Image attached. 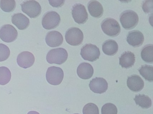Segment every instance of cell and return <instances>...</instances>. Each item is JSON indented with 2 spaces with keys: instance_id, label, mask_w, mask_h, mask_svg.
Returning a JSON list of instances; mask_svg holds the SVG:
<instances>
[{
  "instance_id": "7a4b0ae2",
  "label": "cell",
  "mask_w": 153,
  "mask_h": 114,
  "mask_svg": "<svg viewBox=\"0 0 153 114\" xmlns=\"http://www.w3.org/2000/svg\"><path fill=\"white\" fill-rule=\"evenodd\" d=\"M120 20L123 28L127 30L134 29L139 22V17L137 13L131 10L124 11L121 14Z\"/></svg>"
},
{
  "instance_id": "52a82bcc",
  "label": "cell",
  "mask_w": 153,
  "mask_h": 114,
  "mask_svg": "<svg viewBox=\"0 0 153 114\" xmlns=\"http://www.w3.org/2000/svg\"><path fill=\"white\" fill-rule=\"evenodd\" d=\"M99 49L95 45L87 44L81 48V55L83 59L90 62H94L100 57Z\"/></svg>"
},
{
  "instance_id": "603a6c76",
  "label": "cell",
  "mask_w": 153,
  "mask_h": 114,
  "mask_svg": "<svg viewBox=\"0 0 153 114\" xmlns=\"http://www.w3.org/2000/svg\"><path fill=\"white\" fill-rule=\"evenodd\" d=\"M140 74L147 81H153V67L151 65H145L138 70Z\"/></svg>"
},
{
  "instance_id": "ba28073f",
  "label": "cell",
  "mask_w": 153,
  "mask_h": 114,
  "mask_svg": "<svg viewBox=\"0 0 153 114\" xmlns=\"http://www.w3.org/2000/svg\"><path fill=\"white\" fill-rule=\"evenodd\" d=\"M60 22L59 15L54 11H50L46 13L43 17L42 24L45 29L50 30L57 27Z\"/></svg>"
},
{
  "instance_id": "4316f807",
  "label": "cell",
  "mask_w": 153,
  "mask_h": 114,
  "mask_svg": "<svg viewBox=\"0 0 153 114\" xmlns=\"http://www.w3.org/2000/svg\"><path fill=\"white\" fill-rule=\"evenodd\" d=\"M83 113V114H99V110L96 104L90 103L84 107Z\"/></svg>"
},
{
  "instance_id": "9a60e30c",
  "label": "cell",
  "mask_w": 153,
  "mask_h": 114,
  "mask_svg": "<svg viewBox=\"0 0 153 114\" xmlns=\"http://www.w3.org/2000/svg\"><path fill=\"white\" fill-rule=\"evenodd\" d=\"M127 85L131 90L133 92H138L143 89L144 83L139 76L135 74L128 77Z\"/></svg>"
},
{
  "instance_id": "5bb4252c",
  "label": "cell",
  "mask_w": 153,
  "mask_h": 114,
  "mask_svg": "<svg viewBox=\"0 0 153 114\" xmlns=\"http://www.w3.org/2000/svg\"><path fill=\"white\" fill-rule=\"evenodd\" d=\"M46 42L48 46L56 47L60 46L63 42L62 35L59 32L53 31L49 32L47 34Z\"/></svg>"
},
{
  "instance_id": "5b68a950",
  "label": "cell",
  "mask_w": 153,
  "mask_h": 114,
  "mask_svg": "<svg viewBox=\"0 0 153 114\" xmlns=\"http://www.w3.org/2000/svg\"><path fill=\"white\" fill-rule=\"evenodd\" d=\"M84 38L83 34L81 29L77 27H72L66 31L65 40L71 46H78L82 43Z\"/></svg>"
},
{
  "instance_id": "44dd1931",
  "label": "cell",
  "mask_w": 153,
  "mask_h": 114,
  "mask_svg": "<svg viewBox=\"0 0 153 114\" xmlns=\"http://www.w3.org/2000/svg\"><path fill=\"white\" fill-rule=\"evenodd\" d=\"M134 100L137 105L143 109H148L152 105V101L148 96L144 94L136 95Z\"/></svg>"
},
{
  "instance_id": "4dcf8cb0",
  "label": "cell",
  "mask_w": 153,
  "mask_h": 114,
  "mask_svg": "<svg viewBox=\"0 0 153 114\" xmlns=\"http://www.w3.org/2000/svg\"><path fill=\"white\" fill-rule=\"evenodd\" d=\"M27 114H40L38 112L35 111H30Z\"/></svg>"
},
{
  "instance_id": "277c9868",
  "label": "cell",
  "mask_w": 153,
  "mask_h": 114,
  "mask_svg": "<svg viewBox=\"0 0 153 114\" xmlns=\"http://www.w3.org/2000/svg\"><path fill=\"white\" fill-rule=\"evenodd\" d=\"M64 77V73L60 67L52 66L47 71L46 79L50 85H60Z\"/></svg>"
},
{
  "instance_id": "4fadbf2b",
  "label": "cell",
  "mask_w": 153,
  "mask_h": 114,
  "mask_svg": "<svg viewBox=\"0 0 153 114\" xmlns=\"http://www.w3.org/2000/svg\"><path fill=\"white\" fill-rule=\"evenodd\" d=\"M144 37L142 33L138 30L129 32L127 36L126 41L130 45L138 47L143 43Z\"/></svg>"
},
{
  "instance_id": "cb8c5ba5",
  "label": "cell",
  "mask_w": 153,
  "mask_h": 114,
  "mask_svg": "<svg viewBox=\"0 0 153 114\" xmlns=\"http://www.w3.org/2000/svg\"><path fill=\"white\" fill-rule=\"evenodd\" d=\"M11 78V73L6 67H0V85H5L9 83Z\"/></svg>"
},
{
  "instance_id": "1f68e13d",
  "label": "cell",
  "mask_w": 153,
  "mask_h": 114,
  "mask_svg": "<svg viewBox=\"0 0 153 114\" xmlns=\"http://www.w3.org/2000/svg\"><path fill=\"white\" fill-rule=\"evenodd\" d=\"M78 114V113H76V114Z\"/></svg>"
},
{
  "instance_id": "7c38bea8",
  "label": "cell",
  "mask_w": 153,
  "mask_h": 114,
  "mask_svg": "<svg viewBox=\"0 0 153 114\" xmlns=\"http://www.w3.org/2000/svg\"><path fill=\"white\" fill-rule=\"evenodd\" d=\"M34 55L29 51H25L19 54L17 58V63L20 67L26 69L33 66L35 62Z\"/></svg>"
},
{
  "instance_id": "83f0119b",
  "label": "cell",
  "mask_w": 153,
  "mask_h": 114,
  "mask_svg": "<svg viewBox=\"0 0 153 114\" xmlns=\"http://www.w3.org/2000/svg\"><path fill=\"white\" fill-rule=\"evenodd\" d=\"M10 55V50L5 45L0 43V62L7 60Z\"/></svg>"
},
{
  "instance_id": "e0dca14e",
  "label": "cell",
  "mask_w": 153,
  "mask_h": 114,
  "mask_svg": "<svg viewBox=\"0 0 153 114\" xmlns=\"http://www.w3.org/2000/svg\"><path fill=\"white\" fill-rule=\"evenodd\" d=\"M12 23L18 28L23 30L27 29L30 25V20L24 15L19 13L14 14L12 16Z\"/></svg>"
},
{
  "instance_id": "6da1fadb",
  "label": "cell",
  "mask_w": 153,
  "mask_h": 114,
  "mask_svg": "<svg viewBox=\"0 0 153 114\" xmlns=\"http://www.w3.org/2000/svg\"><path fill=\"white\" fill-rule=\"evenodd\" d=\"M68 54L66 50L63 48L51 49L46 56V60L50 64L61 65L66 61Z\"/></svg>"
},
{
  "instance_id": "8fae6325",
  "label": "cell",
  "mask_w": 153,
  "mask_h": 114,
  "mask_svg": "<svg viewBox=\"0 0 153 114\" xmlns=\"http://www.w3.org/2000/svg\"><path fill=\"white\" fill-rule=\"evenodd\" d=\"M89 87L93 92L101 94L106 92L108 88V84L104 78L96 77L92 79L89 84Z\"/></svg>"
},
{
  "instance_id": "f546056e",
  "label": "cell",
  "mask_w": 153,
  "mask_h": 114,
  "mask_svg": "<svg viewBox=\"0 0 153 114\" xmlns=\"http://www.w3.org/2000/svg\"><path fill=\"white\" fill-rule=\"evenodd\" d=\"M65 1H51L49 0V2L50 4L54 7H60L64 4Z\"/></svg>"
},
{
  "instance_id": "30bf717a",
  "label": "cell",
  "mask_w": 153,
  "mask_h": 114,
  "mask_svg": "<svg viewBox=\"0 0 153 114\" xmlns=\"http://www.w3.org/2000/svg\"><path fill=\"white\" fill-rule=\"evenodd\" d=\"M17 31L10 25H5L0 29V38L4 42L11 43L15 40L17 38Z\"/></svg>"
},
{
  "instance_id": "d4e9b609",
  "label": "cell",
  "mask_w": 153,
  "mask_h": 114,
  "mask_svg": "<svg viewBox=\"0 0 153 114\" xmlns=\"http://www.w3.org/2000/svg\"><path fill=\"white\" fill-rule=\"evenodd\" d=\"M16 6L14 0H1L0 1V7L4 12L10 13L13 12Z\"/></svg>"
},
{
  "instance_id": "ac0fdd59",
  "label": "cell",
  "mask_w": 153,
  "mask_h": 114,
  "mask_svg": "<svg viewBox=\"0 0 153 114\" xmlns=\"http://www.w3.org/2000/svg\"><path fill=\"white\" fill-rule=\"evenodd\" d=\"M135 62V55L130 51L125 52L119 58V64L123 68L127 69L131 67Z\"/></svg>"
},
{
  "instance_id": "d6986e66",
  "label": "cell",
  "mask_w": 153,
  "mask_h": 114,
  "mask_svg": "<svg viewBox=\"0 0 153 114\" xmlns=\"http://www.w3.org/2000/svg\"><path fill=\"white\" fill-rule=\"evenodd\" d=\"M88 8L89 13L93 17L99 18L103 15V7L101 4L97 1H91L88 5Z\"/></svg>"
},
{
  "instance_id": "2e32d148",
  "label": "cell",
  "mask_w": 153,
  "mask_h": 114,
  "mask_svg": "<svg viewBox=\"0 0 153 114\" xmlns=\"http://www.w3.org/2000/svg\"><path fill=\"white\" fill-rule=\"evenodd\" d=\"M76 72L79 77L82 79H88L92 77L94 70L92 65L88 63H83L78 66Z\"/></svg>"
},
{
  "instance_id": "7402d4cb",
  "label": "cell",
  "mask_w": 153,
  "mask_h": 114,
  "mask_svg": "<svg viewBox=\"0 0 153 114\" xmlns=\"http://www.w3.org/2000/svg\"><path fill=\"white\" fill-rule=\"evenodd\" d=\"M141 57L143 61L147 63L153 62V45L148 44L143 48L141 51Z\"/></svg>"
},
{
  "instance_id": "484cf974",
  "label": "cell",
  "mask_w": 153,
  "mask_h": 114,
  "mask_svg": "<svg viewBox=\"0 0 153 114\" xmlns=\"http://www.w3.org/2000/svg\"><path fill=\"white\" fill-rule=\"evenodd\" d=\"M117 113L116 106L111 103L104 104L102 108V114H117Z\"/></svg>"
},
{
  "instance_id": "ffe728a7",
  "label": "cell",
  "mask_w": 153,
  "mask_h": 114,
  "mask_svg": "<svg viewBox=\"0 0 153 114\" xmlns=\"http://www.w3.org/2000/svg\"><path fill=\"white\" fill-rule=\"evenodd\" d=\"M103 53L108 56H113L116 54L118 50V45L115 41L109 40L105 41L102 46Z\"/></svg>"
},
{
  "instance_id": "3957f363",
  "label": "cell",
  "mask_w": 153,
  "mask_h": 114,
  "mask_svg": "<svg viewBox=\"0 0 153 114\" xmlns=\"http://www.w3.org/2000/svg\"><path fill=\"white\" fill-rule=\"evenodd\" d=\"M101 28L102 31L108 36H117L120 34L121 28L118 22L111 18H108L102 22Z\"/></svg>"
},
{
  "instance_id": "9c48e42d",
  "label": "cell",
  "mask_w": 153,
  "mask_h": 114,
  "mask_svg": "<svg viewBox=\"0 0 153 114\" xmlns=\"http://www.w3.org/2000/svg\"><path fill=\"white\" fill-rule=\"evenodd\" d=\"M72 14L74 21L78 24H84L88 19L85 7L81 4H76L73 7Z\"/></svg>"
},
{
  "instance_id": "f1b7e54d",
  "label": "cell",
  "mask_w": 153,
  "mask_h": 114,
  "mask_svg": "<svg viewBox=\"0 0 153 114\" xmlns=\"http://www.w3.org/2000/svg\"><path fill=\"white\" fill-rule=\"evenodd\" d=\"M142 8L143 11L146 13H149L152 11V12L153 1H145L143 3Z\"/></svg>"
},
{
  "instance_id": "8992f818",
  "label": "cell",
  "mask_w": 153,
  "mask_h": 114,
  "mask_svg": "<svg viewBox=\"0 0 153 114\" xmlns=\"http://www.w3.org/2000/svg\"><path fill=\"white\" fill-rule=\"evenodd\" d=\"M21 6L22 12L31 18L38 17L42 13V7L36 1H24L21 4Z\"/></svg>"
}]
</instances>
